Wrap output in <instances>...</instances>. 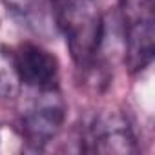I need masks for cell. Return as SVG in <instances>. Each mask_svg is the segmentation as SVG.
Segmentation results:
<instances>
[{
	"instance_id": "obj_1",
	"label": "cell",
	"mask_w": 155,
	"mask_h": 155,
	"mask_svg": "<svg viewBox=\"0 0 155 155\" xmlns=\"http://www.w3.org/2000/svg\"><path fill=\"white\" fill-rule=\"evenodd\" d=\"M55 24L66 37L75 64L90 69L104 37L102 15L93 0H53Z\"/></svg>"
},
{
	"instance_id": "obj_2",
	"label": "cell",
	"mask_w": 155,
	"mask_h": 155,
	"mask_svg": "<svg viewBox=\"0 0 155 155\" xmlns=\"http://www.w3.org/2000/svg\"><path fill=\"white\" fill-rule=\"evenodd\" d=\"M124 62L131 71L150 66L155 51V0H120Z\"/></svg>"
},
{
	"instance_id": "obj_3",
	"label": "cell",
	"mask_w": 155,
	"mask_h": 155,
	"mask_svg": "<svg viewBox=\"0 0 155 155\" xmlns=\"http://www.w3.org/2000/svg\"><path fill=\"white\" fill-rule=\"evenodd\" d=\"M35 91L37 97L22 113V133L29 144H33L35 148H42L58 133L64 122L66 106L57 88Z\"/></svg>"
},
{
	"instance_id": "obj_4",
	"label": "cell",
	"mask_w": 155,
	"mask_h": 155,
	"mask_svg": "<svg viewBox=\"0 0 155 155\" xmlns=\"http://www.w3.org/2000/svg\"><path fill=\"white\" fill-rule=\"evenodd\" d=\"M11 66L18 77V82L31 90L57 88L58 62L40 46L20 44L11 55Z\"/></svg>"
},
{
	"instance_id": "obj_5",
	"label": "cell",
	"mask_w": 155,
	"mask_h": 155,
	"mask_svg": "<svg viewBox=\"0 0 155 155\" xmlns=\"http://www.w3.org/2000/svg\"><path fill=\"white\" fill-rule=\"evenodd\" d=\"M86 137L90 151L111 155H130L137 151L131 126L119 111H104L95 117Z\"/></svg>"
},
{
	"instance_id": "obj_6",
	"label": "cell",
	"mask_w": 155,
	"mask_h": 155,
	"mask_svg": "<svg viewBox=\"0 0 155 155\" xmlns=\"http://www.w3.org/2000/svg\"><path fill=\"white\" fill-rule=\"evenodd\" d=\"M9 11L37 33L55 24L53 0H4Z\"/></svg>"
}]
</instances>
